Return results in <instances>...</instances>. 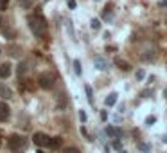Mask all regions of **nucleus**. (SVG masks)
<instances>
[{"mask_svg": "<svg viewBox=\"0 0 167 153\" xmlns=\"http://www.w3.org/2000/svg\"><path fill=\"white\" fill-rule=\"evenodd\" d=\"M27 22H29V29L33 31L36 36H43V34H45V31H47V22H45V18L41 16L40 13L29 15Z\"/></svg>", "mask_w": 167, "mask_h": 153, "instance_id": "obj_1", "label": "nucleus"}, {"mask_svg": "<svg viewBox=\"0 0 167 153\" xmlns=\"http://www.w3.org/2000/svg\"><path fill=\"white\" fill-rule=\"evenodd\" d=\"M7 144H9V150H11L13 153H22L24 148H25V144H27V140L22 135H11Z\"/></svg>", "mask_w": 167, "mask_h": 153, "instance_id": "obj_2", "label": "nucleus"}, {"mask_svg": "<svg viewBox=\"0 0 167 153\" xmlns=\"http://www.w3.org/2000/svg\"><path fill=\"white\" fill-rule=\"evenodd\" d=\"M33 142L36 146H43V148H49V144H50V137L47 135V133H43V131H36V133L33 135Z\"/></svg>", "mask_w": 167, "mask_h": 153, "instance_id": "obj_3", "label": "nucleus"}, {"mask_svg": "<svg viewBox=\"0 0 167 153\" xmlns=\"http://www.w3.org/2000/svg\"><path fill=\"white\" fill-rule=\"evenodd\" d=\"M38 85H40L41 88H45V90H50L52 87H54V78L49 76V74H41V76L38 78Z\"/></svg>", "mask_w": 167, "mask_h": 153, "instance_id": "obj_4", "label": "nucleus"}, {"mask_svg": "<svg viewBox=\"0 0 167 153\" xmlns=\"http://www.w3.org/2000/svg\"><path fill=\"white\" fill-rule=\"evenodd\" d=\"M7 119H9V106H7V103L0 101V121L6 122Z\"/></svg>", "mask_w": 167, "mask_h": 153, "instance_id": "obj_5", "label": "nucleus"}, {"mask_svg": "<svg viewBox=\"0 0 167 153\" xmlns=\"http://www.w3.org/2000/svg\"><path fill=\"white\" fill-rule=\"evenodd\" d=\"M11 76V65L9 63H2L0 65V79H7Z\"/></svg>", "mask_w": 167, "mask_h": 153, "instance_id": "obj_6", "label": "nucleus"}, {"mask_svg": "<svg viewBox=\"0 0 167 153\" xmlns=\"http://www.w3.org/2000/svg\"><path fill=\"white\" fill-rule=\"evenodd\" d=\"M93 65H95L99 70H106L108 68V61L104 58H101V56H95V58H93Z\"/></svg>", "mask_w": 167, "mask_h": 153, "instance_id": "obj_7", "label": "nucleus"}, {"mask_svg": "<svg viewBox=\"0 0 167 153\" xmlns=\"http://www.w3.org/2000/svg\"><path fill=\"white\" fill-rule=\"evenodd\" d=\"M0 29H2V33H4V36H6L7 40H13V38H15V31H13L11 27H7L4 22H0Z\"/></svg>", "mask_w": 167, "mask_h": 153, "instance_id": "obj_8", "label": "nucleus"}, {"mask_svg": "<svg viewBox=\"0 0 167 153\" xmlns=\"http://www.w3.org/2000/svg\"><path fill=\"white\" fill-rule=\"evenodd\" d=\"M0 97H4V99L13 97V90L9 87H6V85H0Z\"/></svg>", "mask_w": 167, "mask_h": 153, "instance_id": "obj_9", "label": "nucleus"}, {"mask_svg": "<svg viewBox=\"0 0 167 153\" xmlns=\"http://www.w3.org/2000/svg\"><path fill=\"white\" fill-rule=\"evenodd\" d=\"M61 146H63V139H61V137H50V144H49V148L58 150V148H61Z\"/></svg>", "mask_w": 167, "mask_h": 153, "instance_id": "obj_10", "label": "nucleus"}, {"mask_svg": "<svg viewBox=\"0 0 167 153\" xmlns=\"http://www.w3.org/2000/svg\"><path fill=\"white\" fill-rule=\"evenodd\" d=\"M56 106H58V110H65V108H67V96H65V94H59V96H58Z\"/></svg>", "mask_w": 167, "mask_h": 153, "instance_id": "obj_11", "label": "nucleus"}, {"mask_svg": "<svg viewBox=\"0 0 167 153\" xmlns=\"http://www.w3.org/2000/svg\"><path fill=\"white\" fill-rule=\"evenodd\" d=\"M117 99H119V94H117V92H111V94L106 97V101H104V103H106V106H113V105L117 103Z\"/></svg>", "mask_w": 167, "mask_h": 153, "instance_id": "obj_12", "label": "nucleus"}, {"mask_svg": "<svg viewBox=\"0 0 167 153\" xmlns=\"http://www.w3.org/2000/svg\"><path fill=\"white\" fill-rule=\"evenodd\" d=\"M115 65H117V67H120L122 70H129V68H131V65L128 63L126 59H122V58H115Z\"/></svg>", "mask_w": 167, "mask_h": 153, "instance_id": "obj_13", "label": "nucleus"}, {"mask_svg": "<svg viewBox=\"0 0 167 153\" xmlns=\"http://www.w3.org/2000/svg\"><path fill=\"white\" fill-rule=\"evenodd\" d=\"M154 56H156V52H154V50H148V52L140 54V58H142L144 61H153V59H154Z\"/></svg>", "mask_w": 167, "mask_h": 153, "instance_id": "obj_14", "label": "nucleus"}, {"mask_svg": "<svg viewBox=\"0 0 167 153\" xmlns=\"http://www.w3.org/2000/svg\"><path fill=\"white\" fill-rule=\"evenodd\" d=\"M85 92H86V97H88V101L93 105V92H92V87L90 85H85Z\"/></svg>", "mask_w": 167, "mask_h": 153, "instance_id": "obj_15", "label": "nucleus"}, {"mask_svg": "<svg viewBox=\"0 0 167 153\" xmlns=\"http://www.w3.org/2000/svg\"><path fill=\"white\" fill-rule=\"evenodd\" d=\"M149 150H151V144H148V142H138V151L148 153Z\"/></svg>", "mask_w": 167, "mask_h": 153, "instance_id": "obj_16", "label": "nucleus"}, {"mask_svg": "<svg viewBox=\"0 0 167 153\" xmlns=\"http://www.w3.org/2000/svg\"><path fill=\"white\" fill-rule=\"evenodd\" d=\"M18 4H20V6H22L24 9H29L31 6H33V4H34V0H18Z\"/></svg>", "mask_w": 167, "mask_h": 153, "instance_id": "obj_17", "label": "nucleus"}, {"mask_svg": "<svg viewBox=\"0 0 167 153\" xmlns=\"http://www.w3.org/2000/svg\"><path fill=\"white\" fill-rule=\"evenodd\" d=\"M25 72H27V63H20V67H18V76L24 78Z\"/></svg>", "mask_w": 167, "mask_h": 153, "instance_id": "obj_18", "label": "nucleus"}, {"mask_svg": "<svg viewBox=\"0 0 167 153\" xmlns=\"http://www.w3.org/2000/svg\"><path fill=\"white\" fill-rule=\"evenodd\" d=\"M74 70H76V74H77V76H81L83 68H81V61H79V59H74Z\"/></svg>", "mask_w": 167, "mask_h": 153, "instance_id": "obj_19", "label": "nucleus"}, {"mask_svg": "<svg viewBox=\"0 0 167 153\" xmlns=\"http://www.w3.org/2000/svg\"><path fill=\"white\" fill-rule=\"evenodd\" d=\"M90 24H92V29H95V31H97V29L101 27V20H99V18H93Z\"/></svg>", "mask_w": 167, "mask_h": 153, "instance_id": "obj_20", "label": "nucleus"}, {"mask_svg": "<svg viewBox=\"0 0 167 153\" xmlns=\"http://www.w3.org/2000/svg\"><path fill=\"white\" fill-rule=\"evenodd\" d=\"M154 122H156V117L154 115H149L148 119H145V126H153Z\"/></svg>", "mask_w": 167, "mask_h": 153, "instance_id": "obj_21", "label": "nucleus"}, {"mask_svg": "<svg viewBox=\"0 0 167 153\" xmlns=\"http://www.w3.org/2000/svg\"><path fill=\"white\" fill-rule=\"evenodd\" d=\"M63 153H81L77 148H74V146H68V148H65L63 150Z\"/></svg>", "mask_w": 167, "mask_h": 153, "instance_id": "obj_22", "label": "nucleus"}, {"mask_svg": "<svg viewBox=\"0 0 167 153\" xmlns=\"http://www.w3.org/2000/svg\"><path fill=\"white\" fill-rule=\"evenodd\" d=\"M113 150H117V151H120L122 150V144H120V139H117V140H113Z\"/></svg>", "mask_w": 167, "mask_h": 153, "instance_id": "obj_23", "label": "nucleus"}, {"mask_svg": "<svg viewBox=\"0 0 167 153\" xmlns=\"http://www.w3.org/2000/svg\"><path fill=\"white\" fill-rule=\"evenodd\" d=\"M135 76H137L138 81H142V79L145 78V72H144V70H137V74H135Z\"/></svg>", "mask_w": 167, "mask_h": 153, "instance_id": "obj_24", "label": "nucleus"}, {"mask_svg": "<svg viewBox=\"0 0 167 153\" xmlns=\"http://www.w3.org/2000/svg\"><path fill=\"white\" fill-rule=\"evenodd\" d=\"M79 121H81V122H86V114H85L83 110H79Z\"/></svg>", "mask_w": 167, "mask_h": 153, "instance_id": "obj_25", "label": "nucleus"}, {"mask_svg": "<svg viewBox=\"0 0 167 153\" xmlns=\"http://www.w3.org/2000/svg\"><path fill=\"white\" fill-rule=\"evenodd\" d=\"M77 7V2L76 0H68V9H76Z\"/></svg>", "mask_w": 167, "mask_h": 153, "instance_id": "obj_26", "label": "nucleus"}, {"mask_svg": "<svg viewBox=\"0 0 167 153\" xmlns=\"http://www.w3.org/2000/svg\"><path fill=\"white\" fill-rule=\"evenodd\" d=\"M81 135H83V137H86V139H90V137H88V131H86V128H85V126H81Z\"/></svg>", "mask_w": 167, "mask_h": 153, "instance_id": "obj_27", "label": "nucleus"}, {"mask_svg": "<svg viewBox=\"0 0 167 153\" xmlns=\"http://www.w3.org/2000/svg\"><path fill=\"white\" fill-rule=\"evenodd\" d=\"M6 6H7V0H0V11H4Z\"/></svg>", "mask_w": 167, "mask_h": 153, "instance_id": "obj_28", "label": "nucleus"}, {"mask_svg": "<svg viewBox=\"0 0 167 153\" xmlns=\"http://www.w3.org/2000/svg\"><path fill=\"white\" fill-rule=\"evenodd\" d=\"M106 117H108V114H106L104 110H101V119H102V121H106Z\"/></svg>", "mask_w": 167, "mask_h": 153, "instance_id": "obj_29", "label": "nucleus"}, {"mask_svg": "<svg viewBox=\"0 0 167 153\" xmlns=\"http://www.w3.org/2000/svg\"><path fill=\"white\" fill-rule=\"evenodd\" d=\"M158 6H160V7H167V0H160Z\"/></svg>", "mask_w": 167, "mask_h": 153, "instance_id": "obj_30", "label": "nucleus"}, {"mask_svg": "<svg viewBox=\"0 0 167 153\" xmlns=\"http://www.w3.org/2000/svg\"><path fill=\"white\" fill-rule=\"evenodd\" d=\"M164 96H165V99H167V88H165V92H164Z\"/></svg>", "mask_w": 167, "mask_h": 153, "instance_id": "obj_31", "label": "nucleus"}, {"mask_svg": "<svg viewBox=\"0 0 167 153\" xmlns=\"http://www.w3.org/2000/svg\"><path fill=\"white\" fill-rule=\"evenodd\" d=\"M119 153H128V151H124V150H120V151H119Z\"/></svg>", "mask_w": 167, "mask_h": 153, "instance_id": "obj_32", "label": "nucleus"}, {"mask_svg": "<svg viewBox=\"0 0 167 153\" xmlns=\"http://www.w3.org/2000/svg\"><path fill=\"white\" fill-rule=\"evenodd\" d=\"M164 142H167V135H165V137H164Z\"/></svg>", "mask_w": 167, "mask_h": 153, "instance_id": "obj_33", "label": "nucleus"}, {"mask_svg": "<svg viewBox=\"0 0 167 153\" xmlns=\"http://www.w3.org/2000/svg\"><path fill=\"white\" fill-rule=\"evenodd\" d=\"M38 153H43V151H41V150H40V151H38Z\"/></svg>", "mask_w": 167, "mask_h": 153, "instance_id": "obj_34", "label": "nucleus"}, {"mask_svg": "<svg viewBox=\"0 0 167 153\" xmlns=\"http://www.w3.org/2000/svg\"><path fill=\"white\" fill-rule=\"evenodd\" d=\"M0 54H2V49H0Z\"/></svg>", "mask_w": 167, "mask_h": 153, "instance_id": "obj_35", "label": "nucleus"}, {"mask_svg": "<svg viewBox=\"0 0 167 153\" xmlns=\"http://www.w3.org/2000/svg\"><path fill=\"white\" fill-rule=\"evenodd\" d=\"M45 2H49V0H45Z\"/></svg>", "mask_w": 167, "mask_h": 153, "instance_id": "obj_36", "label": "nucleus"}]
</instances>
